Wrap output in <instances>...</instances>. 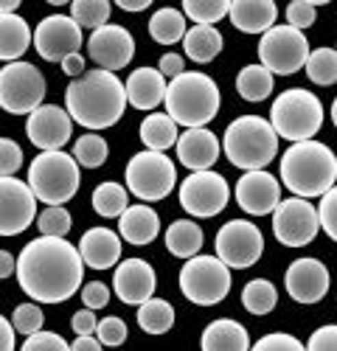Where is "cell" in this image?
<instances>
[{
	"label": "cell",
	"instance_id": "cell-1",
	"mask_svg": "<svg viewBox=\"0 0 337 351\" xmlns=\"http://www.w3.org/2000/svg\"><path fill=\"white\" fill-rule=\"evenodd\" d=\"M84 278L79 247L68 239L40 237L17 256V281L28 298L40 304H62L73 298Z\"/></svg>",
	"mask_w": 337,
	"mask_h": 351
},
{
	"label": "cell",
	"instance_id": "cell-2",
	"mask_svg": "<svg viewBox=\"0 0 337 351\" xmlns=\"http://www.w3.org/2000/svg\"><path fill=\"white\" fill-rule=\"evenodd\" d=\"M65 110L73 121L88 130H107L118 124L127 110L124 82L110 71H84L65 90Z\"/></svg>",
	"mask_w": 337,
	"mask_h": 351
},
{
	"label": "cell",
	"instance_id": "cell-3",
	"mask_svg": "<svg viewBox=\"0 0 337 351\" xmlns=\"http://www.w3.org/2000/svg\"><path fill=\"white\" fill-rule=\"evenodd\" d=\"M337 180V155L321 141L292 143L281 155V183L295 197H323Z\"/></svg>",
	"mask_w": 337,
	"mask_h": 351
},
{
	"label": "cell",
	"instance_id": "cell-4",
	"mask_svg": "<svg viewBox=\"0 0 337 351\" xmlns=\"http://www.w3.org/2000/svg\"><path fill=\"white\" fill-rule=\"evenodd\" d=\"M219 87L208 73L186 71L166 87V115L186 130H200L219 112Z\"/></svg>",
	"mask_w": 337,
	"mask_h": 351
},
{
	"label": "cell",
	"instance_id": "cell-5",
	"mask_svg": "<svg viewBox=\"0 0 337 351\" xmlns=\"http://www.w3.org/2000/svg\"><path fill=\"white\" fill-rule=\"evenodd\" d=\"M222 149L228 160L245 171H262L278 155V135L267 119L242 115L231 121L222 138Z\"/></svg>",
	"mask_w": 337,
	"mask_h": 351
},
{
	"label": "cell",
	"instance_id": "cell-6",
	"mask_svg": "<svg viewBox=\"0 0 337 351\" xmlns=\"http://www.w3.org/2000/svg\"><path fill=\"white\" fill-rule=\"evenodd\" d=\"M270 127L275 130V135L292 143L312 141V135H318V130L323 127V104L303 87H290L273 101Z\"/></svg>",
	"mask_w": 337,
	"mask_h": 351
},
{
	"label": "cell",
	"instance_id": "cell-7",
	"mask_svg": "<svg viewBox=\"0 0 337 351\" xmlns=\"http://www.w3.org/2000/svg\"><path fill=\"white\" fill-rule=\"evenodd\" d=\"M79 186V163L73 160V155H65L62 149L42 152L28 166V189L34 191L40 202H48V206H65L68 199L76 197Z\"/></svg>",
	"mask_w": 337,
	"mask_h": 351
},
{
	"label": "cell",
	"instance_id": "cell-8",
	"mask_svg": "<svg viewBox=\"0 0 337 351\" xmlns=\"http://www.w3.org/2000/svg\"><path fill=\"white\" fill-rule=\"evenodd\" d=\"M180 292L197 306H214L231 292V270L216 256H194L180 270Z\"/></svg>",
	"mask_w": 337,
	"mask_h": 351
},
{
	"label": "cell",
	"instance_id": "cell-9",
	"mask_svg": "<svg viewBox=\"0 0 337 351\" xmlns=\"http://www.w3.org/2000/svg\"><path fill=\"white\" fill-rule=\"evenodd\" d=\"M127 189L144 202H158L172 194L177 183V169L163 152H138L127 163Z\"/></svg>",
	"mask_w": 337,
	"mask_h": 351
},
{
	"label": "cell",
	"instance_id": "cell-10",
	"mask_svg": "<svg viewBox=\"0 0 337 351\" xmlns=\"http://www.w3.org/2000/svg\"><path fill=\"white\" fill-rule=\"evenodd\" d=\"M45 76L32 62H9L0 71V107L12 115H32L42 107Z\"/></svg>",
	"mask_w": 337,
	"mask_h": 351
},
{
	"label": "cell",
	"instance_id": "cell-11",
	"mask_svg": "<svg viewBox=\"0 0 337 351\" xmlns=\"http://www.w3.org/2000/svg\"><path fill=\"white\" fill-rule=\"evenodd\" d=\"M259 60L275 76H290L309 60V40L290 25H273L259 43Z\"/></svg>",
	"mask_w": 337,
	"mask_h": 351
},
{
	"label": "cell",
	"instance_id": "cell-12",
	"mask_svg": "<svg viewBox=\"0 0 337 351\" xmlns=\"http://www.w3.org/2000/svg\"><path fill=\"white\" fill-rule=\"evenodd\" d=\"M216 258L225 267L234 270H247L253 267L264 253V237L262 230L247 222V219H231L225 222L216 233Z\"/></svg>",
	"mask_w": 337,
	"mask_h": 351
},
{
	"label": "cell",
	"instance_id": "cell-13",
	"mask_svg": "<svg viewBox=\"0 0 337 351\" xmlns=\"http://www.w3.org/2000/svg\"><path fill=\"white\" fill-rule=\"evenodd\" d=\"M231 199V186L228 180L216 171H191L180 186V206L183 211H188L191 217H216L225 211Z\"/></svg>",
	"mask_w": 337,
	"mask_h": 351
},
{
	"label": "cell",
	"instance_id": "cell-14",
	"mask_svg": "<svg viewBox=\"0 0 337 351\" xmlns=\"http://www.w3.org/2000/svg\"><path fill=\"white\" fill-rule=\"evenodd\" d=\"M318 230H321L318 208L301 197L281 199L278 208L273 211V233H275V239L287 247L309 245L318 237Z\"/></svg>",
	"mask_w": 337,
	"mask_h": 351
},
{
	"label": "cell",
	"instance_id": "cell-15",
	"mask_svg": "<svg viewBox=\"0 0 337 351\" xmlns=\"http://www.w3.org/2000/svg\"><path fill=\"white\" fill-rule=\"evenodd\" d=\"M34 48L45 62H62L82 48V28L68 14H51L34 28Z\"/></svg>",
	"mask_w": 337,
	"mask_h": 351
},
{
	"label": "cell",
	"instance_id": "cell-16",
	"mask_svg": "<svg viewBox=\"0 0 337 351\" xmlns=\"http://www.w3.org/2000/svg\"><path fill=\"white\" fill-rule=\"evenodd\" d=\"M37 217V197L28 183L0 178V237H17Z\"/></svg>",
	"mask_w": 337,
	"mask_h": 351
},
{
	"label": "cell",
	"instance_id": "cell-17",
	"mask_svg": "<svg viewBox=\"0 0 337 351\" xmlns=\"http://www.w3.org/2000/svg\"><path fill=\"white\" fill-rule=\"evenodd\" d=\"M71 132H73V119L68 115V110L56 107V104L37 107L25 121L28 141L42 152H60L71 141Z\"/></svg>",
	"mask_w": 337,
	"mask_h": 351
},
{
	"label": "cell",
	"instance_id": "cell-18",
	"mask_svg": "<svg viewBox=\"0 0 337 351\" xmlns=\"http://www.w3.org/2000/svg\"><path fill=\"white\" fill-rule=\"evenodd\" d=\"M88 51H90V60L101 68V71H121L132 62L135 56V40L127 32L124 25H101L90 34L88 40Z\"/></svg>",
	"mask_w": 337,
	"mask_h": 351
},
{
	"label": "cell",
	"instance_id": "cell-19",
	"mask_svg": "<svg viewBox=\"0 0 337 351\" xmlns=\"http://www.w3.org/2000/svg\"><path fill=\"white\" fill-rule=\"evenodd\" d=\"M236 202L250 217L273 214L281 202V186L270 171H245L236 183Z\"/></svg>",
	"mask_w": 337,
	"mask_h": 351
},
{
	"label": "cell",
	"instance_id": "cell-20",
	"mask_svg": "<svg viewBox=\"0 0 337 351\" xmlns=\"http://www.w3.org/2000/svg\"><path fill=\"white\" fill-rule=\"evenodd\" d=\"M284 287L298 304H318L329 292V270L318 258H295L287 267Z\"/></svg>",
	"mask_w": 337,
	"mask_h": 351
},
{
	"label": "cell",
	"instance_id": "cell-21",
	"mask_svg": "<svg viewBox=\"0 0 337 351\" xmlns=\"http://www.w3.org/2000/svg\"><path fill=\"white\" fill-rule=\"evenodd\" d=\"M155 287H158L155 270L144 258H124L116 267V276H112V289H116V295L132 306L147 304L155 295Z\"/></svg>",
	"mask_w": 337,
	"mask_h": 351
},
{
	"label": "cell",
	"instance_id": "cell-22",
	"mask_svg": "<svg viewBox=\"0 0 337 351\" xmlns=\"http://www.w3.org/2000/svg\"><path fill=\"white\" fill-rule=\"evenodd\" d=\"M177 158L191 171H208L219 158V138L205 127L186 130L177 138Z\"/></svg>",
	"mask_w": 337,
	"mask_h": 351
},
{
	"label": "cell",
	"instance_id": "cell-23",
	"mask_svg": "<svg viewBox=\"0 0 337 351\" xmlns=\"http://www.w3.org/2000/svg\"><path fill=\"white\" fill-rule=\"evenodd\" d=\"M79 256L93 270H110L121 258V237L110 228H90L79 242Z\"/></svg>",
	"mask_w": 337,
	"mask_h": 351
},
{
	"label": "cell",
	"instance_id": "cell-24",
	"mask_svg": "<svg viewBox=\"0 0 337 351\" xmlns=\"http://www.w3.org/2000/svg\"><path fill=\"white\" fill-rule=\"evenodd\" d=\"M166 79L158 68H138L129 73L124 90H127V104L135 110H155L166 99Z\"/></svg>",
	"mask_w": 337,
	"mask_h": 351
},
{
	"label": "cell",
	"instance_id": "cell-25",
	"mask_svg": "<svg viewBox=\"0 0 337 351\" xmlns=\"http://www.w3.org/2000/svg\"><path fill=\"white\" fill-rule=\"evenodd\" d=\"M228 17L245 34H267L278 17V6L273 0H234Z\"/></svg>",
	"mask_w": 337,
	"mask_h": 351
},
{
	"label": "cell",
	"instance_id": "cell-26",
	"mask_svg": "<svg viewBox=\"0 0 337 351\" xmlns=\"http://www.w3.org/2000/svg\"><path fill=\"white\" fill-rule=\"evenodd\" d=\"M160 230V219L158 214L147 206V202H140V206H129L121 217H118V237L129 245H149L155 242Z\"/></svg>",
	"mask_w": 337,
	"mask_h": 351
},
{
	"label": "cell",
	"instance_id": "cell-27",
	"mask_svg": "<svg viewBox=\"0 0 337 351\" xmlns=\"http://www.w3.org/2000/svg\"><path fill=\"white\" fill-rule=\"evenodd\" d=\"M200 346L203 351H250V337L242 324L231 317H219L205 326Z\"/></svg>",
	"mask_w": 337,
	"mask_h": 351
},
{
	"label": "cell",
	"instance_id": "cell-28",
	"mask_svg": "<svg viewBox=\"0 0 337 351\" xmlns=\"http://www.w3.org/2000/svg\"><path fill=\"white\" fill-rule=\"evenodd\" d=\"M32 28L20 14H0V60L20 62V56L32 45Z\"/></svg>",
	"mask_w": 337,
	"mask_h": 351
},
{
	"label": "cell",
	"instance_id": "cell-29",
	"mask_svg": "<svg viewBox=\"0 0 337 351\" xmlns=\"http://www.w3.org/2000/svg\"><path fill=\"white\" fill-rule=\"evenodd\" d=\"M205 237H203V228L191 222V219H177L168 225L166 230V247L172 256L177 258H194V256H200V247H203Z\"/></svg>",
	"mask_w": 337,
	"mask_h": 351
},
{
	"label": "cell",
	"instance_id": "cell-30",
	"mask_svg": "<svg viewBox=\"0 0 337 351\" xmlns=\"http://www.w3.org/2000/svg\"><path fill=\"white\" fill-rule=\"evenodd\" d=\"M183 51H186L188 60L205 65V62L214 60V56H219L222 34L216 32L214 25H194V28H188L186 37H183Z\"/></svg>",
	"mask_w": 337,
	"mask_h": 351
},
{
	"label": "cell",
	"instance_id": "cell-31",
	"mask_svg": "<svg viewBox=\"0 0 337 351\" xmlns=\"http://www.w3.org/2000/svg\"><path fill=\"white\" fill-rule=\"evenodd\" d=\"M177 124L166 112H152L140 124V141L147 143L149 152H166L168 146H177Z\"/></svg>",
	"mask_w": 337,
	"mask_h": 351
},
{
	"label": "cell",
	"instance_id": "cell-32",
	"mask_svg": "<svg viewBox=\"0 0 337 351\" xmlns=\"http://www.w3.org/2000/svg\"><path fill=\"white\" fill-rule=\"evenodd\" d=\"M149 37L160 45H175L186 37V14L166 6V9H158L149 20Z\"/></svg>",
	"mask_w": 337,
	"mask_h": 351
},
{
	"label": "cell",
	"instance_id": "cell-33",
	"mask_svg": "<svg viewBox=\"0 0 337 351\" xmlns=\"http://www.w3.org/2000/svg\"><path fill=\"white\" fill-rule=\"evenodd\" d=\"M236 90L245 101H264L273 93V73L264 65H245L236 76Z\"/></svg>",
	"mask_w": 337,
	"mask_h": 351
},
{
	"label": "cell",
	"instance_id": "cell-34",
	"mask_svg": "<svg viewBox=\"0 0 337 351\" xmlns=\"http://www.w3.org/2000/svg\"><path fill=\"white\" fill-rule=\"evenodd\" d=\"M138 326L147 335H166L175 326V309L163 298H149L138 306Z\"/></svg>",
	"mask_w": 337,
	"mask_h": 351
},
{
	"label": "cell",
	"instance_id": "cell-35",
	"mask_svg": "<svg viewBox=\"0 0 337 351\" xmlns=\"http://www.w3.org/2000/svg\"><path fill=\"white\" fill-rule=\"evenodd\" d=\"M242 304L250 315H270L278 304V292L267 278H253L242 289Z\"/></svg>",
	"mask_w": 337,
	"mask_h": 351
},
{
	"label": "cell",
	"instance_id": "cell-36",
	"mask_svg": "<svg viewBox=\"0 0 337 351\" xmlns=\"http://www.w3.org/2000/svg\"><path fill=\"white\" fill-rule=\"evenodd\" d=\"M129 208V197L127 189L121 183H101L93 191V211L112 219V217H121Z\"/></svg>",
	"mask_w": 337,
	"mask_h": 351
},
{
	"label": "cell",
	"instance_id": "cell-37",
	"mask_svg": "<svg viewBox=\"0 0 337 351\" xmlns=\"http://www.w3.org/2000/svg\"><path fill=\"white\" fill-rule=\"evenodd\" d=\"M306 76L312 79L315 84H334L337 82V51L334 48H318V51H309V60H306Z\"/></svg>",
	"mask_w": 337,
	"mask_h": 351
},
{
	"label": "cell",
	"instance_id": "cell-38",
	"mask_svg": "<svg viewBox=\"0 0 337 351\" xmlns=\"http://www.w3.org/2000/svg\"><path fill=\"white\" fill-rule=\"evenodd\" d=\"M110 149H107V141L101 135H82L76 143H73V160L84 169H99L104 166Z\"/></svg>",
	"mask_w": 337,
	"mask_h": 351
},
{
	"label": "cell",
	"instance_id": "cell-39",
	"mask_svg": "<svg viewBox=\"0 0 337 351\" xmlns=\"http://www.w3.org/2000/svg\"><path fill=\"white\" fill-rule=\"evenodd\" d=\"M231 0H186L183 14L191 17L197 25H214L222 17H228Z\"/></svg>",
	"mask_w": 337,
	"mask_h": 351
},
{
	"label": "cell",
	"instance_id": "cell-40",
	"mask_svg": "<svg viewBox=\"0 0 337 351\" xmlns=\"http://www.w3.org/2000/svg\"><path fill=\"white\" fill-rule=\"evenodd\" d=\"M110 3L107 0H73L71 17L79 23V28H101L110 20Z\"/></svg>",
	"mask_w": 337,
	"mask_h": 351
},
{
	"label": "cell",
	"instance_id": "cell-41",
	"mask_svg": "<svg viewBox=\"0 0 337 351\" xmlns=\"http://www.w3.org/2000/svg\"><path fill=\"white\" fill-rule=\"evenodd\" d=\"M71 214L62 206H48L40 217H37V228L42 237H56V239H65L68 230H71Z\"/></svg>",
	"mask_w": 337,
	"mask_h": 351
},
{
	"label": "cell",
	"instance_id": "cell-42",
	"mask_svg": "<svg viewBox=\"0 0 337 351\" xmlns=\"http://www.w3.org/2000/svg\"><path fill=\"white\" fill-rule=\"evenodd\" d=\"M42 320L45 317H42V309L37 304H20L12 315V326H14V332L32 337V335L42 332Z\"/></svg>",
	"mask_w": 337,
	"mask_h": 351
},
{
	"label": "cell",
	"instance_id": "cell-43",
	"mask_svg": "<svg viewBox=\"0 0 337 351\" xmlns=\"http://www.w3.org/2000/svg\"><path fill=\"white\" fill-rule=\"evenodd\" d=\"M318 20V6L312 0H292L287 6V25L295 28V32H303Z\"/></svg>",
	"mask_w": 337,
	"mask_h": 351
},
{
	"label": "cell",
	"instance_id": "cell-44",
	"mask_svg": "<svg viewBox=\"0 0 337 351\" xmlns=\"http://www.w3.org/2000/svg\"><path fill=\"white\" fill-rule=\"evenodd\" d=\"M318 219H321V228L326 230V237L337 242V186L329 189V191L321 197Z\"/></svg>",
	"mask_w": 337,
	"mask_h": 351
},
{
	"label": "cell",
	"instance_id": "cell-45",
	"mask_svg": "<svg viewBox=\"0 0 337 351\" xmlns=\"http://www.w3.org/2000/svg\"><path fill=\"white\" fill-rule=\"evenodd\" d=\"M250 351H306L303 343L287 332H273V335H264L259 337L256 346H250Z\"/></svg>",
	"mask_w": 337,
	"mask_h": 351
},
{
	"label": "cell",
	"instance_id": "cell-46",
	"mask_svg": "<svg viewBox=\"0 0 337 351\" xmlns=\"http://www.w3.org/2000/svg\"><path fill=\"white\" fill-rule=\"evenodd\" d=\"M127 324L121 317H104V320H99V326H96V337H99V343L101 346H121L124 340H127Z\"/></svg>",
	"mask_w": 337,
	"mask_h": 351
},
{
	"label": "cell",
	"instance_id": "cell-47",
	"mask_svg": "<svg viewBox=\"0 0 337 351\" xmlns=\"http://www.w3.org/2000/svg\"><path fill=\"white\" fill-rule=\"evenodd\" d=\"M23 166V149L12 138H0V178H14Z\"/></svg>",
	"mask_w": 337,
	"mask_h": 351
},
{
	"label": "cell",
	"instance_id": "cell-48",
	"mask_svg": "<svg viewBox=\"0 0 337 351\" xmlns=\"http://www.w3.org/2000/svg\"><path fill=\"white\" fill-rule=\"evenodd\" d=\"M20 351H71V346L56 332H37L32 337H25Z\"/></svg>",
	"mask_w": 337,
	"mask_h": 351
},
{
	"label": "cell",
	"instance_id": "cell-49",
	"mask_svg": "<svg viewBox=\"0 0 337 351\" xmlns=\"http://www.w3.org/2000/svg\"><path fill=\"white\" fill-rule=\"evenodd\" d=\"M306 351H337V324L315 329L306 343Z\"/></svg>",
	"mask_w": 337,
	"mask_h": 351
},
{
	"label": "cell",
	"instance_id": "cell-50",
	"mask_svg": "<svg viewBox=\"0 0 337 351\" xmlns=\"http://www.w3.org/2000/svg\"><path fill=\"white\" fill-rule=\"evenodd\" d=\"M82 301H84V309H104L110 301V289L101 281H90L82 287Z\"/></svg>",
	"mask_w": 337,
	"mask_h": 351
},
{
	"label": "cell",
	"instance_id": "cell-51",
	"mask_svg": "<svg viewBox=\"0 0 337 351\" xmlns=\"http://www.w3.org/2000/svg\"><path fill=\"white\" fill-rule=\"evenodd\" d=\"M71 326H73L76 337H90V335H96V326H99V320H96L93 309H82V312H76V315H73Z\"/></svg>",
	"mask_w": 337,
	"mask_h": 351
},
{
	"label": "cell",
	"instance_id": "cell-52",
	"mask_svg": "<svg viewBox=\"0 0 337 351\" xmlns=\"http://www.w3.org/2000/svg\"><path fill=\"white\" fill-rule=\"evenodd\" d=\"M158 71L163 73V79H177L180 73H186V62L180 53H163L158 62Z\"/></svg>",
	"mask_w": 337,
	"mask_h": 351
},
{
	"label": "cell",
	"instance_id": "cell-53",
	"mask_svg": "<svg viewBox=\"0 0 337 351\" xmlns=\"http://www.w3.org/2000/svg\"><path fill=\"white\" fill-rule=\"evenodd\" d=\"M14 326H12V320H6L3 315H0V351H14Z\"/></svg>",
	"mask_w": 337,
	"mask_h": 351
},
{
	"label": "cell",
	"instance_id": "cell-54",
	"mask_svg": "<svg viewBox=\"0 0 337 351\" xmlns=\"http://www.w3.org/2000/svg\"><path fill=\"white\" fill-rule=\"evenodd\" d=\"M60 65H62V71H65L68 76H73V79H79V76L84 73V60H82V53H71L68 60H62Z\"/></svg>",
	"mask_w": 337,
	"mask_h": 351
},
{
	"label": "cell",
	"instance_id": "cell-55",
	"mask_svg": "<svg viewBox=\"0 0 337 351\" xmlns=\"http://www.w3.org/2000/svg\"><path fill=\"white\" fill-rule=\"evenodd\" d=\"M12 273H17V258L9 250H0V278H9Z\"/></svg>",
	"mask_w": 337,
	"mask_h": 351
},
{
	"label": "cell",
	"instance_id": "cell-56",
	"mask_svg": "<svg viewBox=\"0 0 337 351\" xmlns=\"http://www.w3.org/2000/svg\"><path fill=\"white\" fill-rule=\"evenodd\" d=\"M71 351H101V343H99V337H76L73 340V346H71Z\"/></svg>",
	"mask_w": 337,
	"mask_h": 351
},
{
	"label": "cell",
	"instance_id": "cell-57",
	"mask_svg": "<svg viewBox=\"0 0 337 351\" xmlns=\"http://www.w3.org/2000/svg\"><path fill=\"white\" fill-rule=\"evenodd\" d=\"M149 3H152V0H118V9H124V12H144V9H149Z\"/></svg>",
	"mask_w": 337,
	"mask_h": 351
},
{
	"label": "cell",
	"instance_id": "cell-58",
	"mask_svg": "<svg viewBox=\"0 0 337 351\" xmlns=\"http://www.w3.org/2000/svg\"><path fill=\"white\" fill-rule=\"evenodd\" d=\"M20 0H0V14H14Z\"/></svg>",
	"mask_w": 337,
	"mask_h": 351
},
{
	"label": "cell",
	"instance_id": "cell-59",
	"mask_svg": "<svg viewBox=\"0 0 337 351\" xmlns=\"http://www.w3.org/2000/svg\"><path fill=\"white\" fill-rule=\"evenodd\" d=\"M332 121H334V127H337V99H334V104H332Z\"/></svg>",
	"mask_w": 337,
	"mask_h": 351
},
{
	"label": "cell",
	"instance_id": "cell-60",
	"mask_svg": "<svg viewBox=\"0 0 337 351\" xmlns=\"http://www.w3.org/2000/svg\"><path fill=\"white\" fill-rule=\"evenodd\" d=\"M334 51H337V48H334Z\"/></svg>",
	"mask_w": 337,
	"mask_h": 351
}]
</instances>
